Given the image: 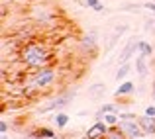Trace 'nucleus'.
Returning <instances> with one entry per match:
<instances>
[{"mask_svg": "<svg viewBox=\"0 0 155 139\" xmlns=\"http://www.w3.org/2000/svg\"><path fill=\"white\" fill-rule=\"evenodd\" d=\"M137 121H140L141 129L145 131V135H153L155 133V118L153 116H137Z\"/></svg>", "mask_w": 155, "mask_h": 139, "instance_id": "9", "label": "nucleus"}, {"mask_svg": "<svg viewBox=\"0 0 155 139\" xmlns=\"http://www.w3.org/2000/svg\"><path fill=\"white\" fill-rule=\"evenodd\" d=\"M145 116H153L155 118V106H147V108H145Z\"/></svg>", "mask_w": 155, "mask_h": 139, "instance_id": "24", "label": "nucleus"}, {"mask_svg": "<svg viewBox=\"0 0 155 139\" xmlns=\"http://www.w3.org/2000/svg\"><path fill=\"white\" fill-rule=\"evenodd\" d=\"M104 114H120V106H116V104H104L102 108L96 112V118L100 120Z\"/></svg>", "mask_w": 155, "mask_h": 139, "instance_id": "14", "label": "nucleus"}, {"mask_svg": "<svg viewBox=\"0 0 155 139\" xmlns=\"http://www.w3.org/2000/svg\"><path fill=\"white\" fill-rule=\"evenodd\" d=\"M102 139H128V137H126V135H124V133H122L118 128H110V131L106 133Z\"/></svg>", "mask_w": 155, "mask_h": 139, "instance_id": "19", "label": "nucleus"}, {"mask_svg": "<svg viewBox=\"0 0 155 139\" xmlns=\"http://www.w3.org/2000/svg\"><path fill=\"white\" fill-rule=\"evenodd\" d=\"M151 96H153V100H155V80H153V90H151Z\"/></svg>", "mask_w": 155, "mask_h": 139, "instance_id": "28", "label": "nucleus"}, {"mask_svg": "<svg viewBox=\"0 0 155 139\" xmlns=\"http://www.w3.org/2000/svg\"><path fill=\"white\" fill-rule=\"evenodd\" d=\"M79 49L84 55H96V51H98V35H96V31H88L79 41Z\"/></svg>", "mask_w": 155, "mask_h": 139, "instance_id": "6", "label": "nucleus"}, {"mask_svg": "<svg viewBox=\"0 0 155 139\" xmlns=\"http://www.w3.org/2000/svg\"><path fill=\"white\" fill-rule=\"evenodd\" d=\"M108 131H110V128L104 124L102 120H98V121H94V124H92L91 128L87 129V133H84V139H102Z\"/></svg>", "mask_w": 155, "mask_h": 139, "instance_id": "7", "label": "nucleus"}, {"mask_svg": "<svg viewBox=\"0 0 155 139\" xmlns=\"http://www.w3.org/2000/svg\"><path fill=\"white\" fill-rule=\"evenodd\" d=\"M57 80V71L53 67H43V69H35V73L31 75V86H35L38 90L51 86Z\"/></svg>", "mask_w": 155, "mask_h": 139, "instance_id": "2", "label": "nucleus"}, {"mask_svg": "<svg viewBox=\"0 0 155 139\" xmlns=\"http://www.w3.org/2000/svg\"><path fill=\"white\" fill-rule=\"evenodd\" d=\"M18 59L28 69H43V67H49V63L53 61V55L43 41L28 39L18 49Z\"/></svg>", "mask_w": 155, "mask_h": 139, "instance_id": "1", "label": "nucleus"}, {"mask_svg": "<svg viewBox=\"0 0 155 139\" xmlns=\"http://www.w3.org/2000/svg\"><path fill=\"white\" fill-rule=\"evenodd\" d=\"M69 120H71V118H69V114H65V112H55V116H53V124H55L59 129L67 128Z\"/></svg>", "mask_w": 155, "mask_h": 139, "instance_id": "13", "label": "nucleus"}, {"mask_svg": "<svg viewBox=\"0 0 155 139\" xmlns=\"http://www.w3.org/2000/svg\"><path fill=\"white\" fill-rule=\"evenodd\" d=\"M136 71H137V75H140V79L143 80L145 79V75H147V55H137V59H136Z\"/></svg>", "mask_w": 155, "mask_h": 139, "instance_id": "11", "label": "nucleus"}, {"mask_svg": "<svg viewBox=\"0 0 155 139\" xmlns=\"http://www.w3.org/2000/svg\"><path fill=\"white\" fill-rule=\"evenodd\" d=\"M118 129H120L122 133H124L128 139H140V137H145V131L141 129L140 121L136 120H120V124L116 125Z\"/></svg>", "mask_w": 155, "mask_h": 139, "instance_id": "5", "label": "nucleus"}, {"mask_svg": "<svg viewBox=\"0 0 155 139\" xmlns=\"http://www.w3.org/2000/svg\"><path fill=\"white\" fill-rule=\"evenodd\" d=\"M0 139H10V137H8V133H2V135H0Z\"/></svg>", "mask_w": 155, "mask_h": 139, "instance_id": "29", "label": "nucleus"}, {"mask_svg": "<svg viewBox=\"0 0 155 139\" xmlns=\"http://www.w3.org/2000/svg\"><path fill=\"white\" fill-rule=\"evenodd\" d=\"M153 27V20H147V22H145V30H151Z\"/></svg>", "mask_w": 155, "mask_h": 139, "instance_id": "26", "label": "nucleus"}, {"mask_svg": "<svg viewBox=\"0 0 155 139\" xmlns=\"http://www.w3.org/2000/svg\"><path fill=\"white\" fill-rule=\"evenodd\" d=\"M132 73V63H124V65H120V69L116 71V80L120 82V80H124L126 76Z\"/></svg>", "mask_w": 155, "mask_h": 139, "instance_id": "18", "label": "nucleus"}, {"mask_svg": "<svg viewBox=\"0 0 155 139\" xmlns=\"http://www.w3.org/2000/svg\"><path fill=\"white\" fill-rule=\"evenodd\" d=\"M140 139H145V137H140Z\"/></svg>", "mask_w": 155, "mask_h": 139, "instance_id": "30", "label": "nucleus"}, {"mask_svg": "<svg viewBox=\"0 0 155 139\" xmlns=\"http://www.w3.org/2000/svg\"><path fill=\"white\" fill-rule=\"evenodd\" d=\"M30 16L39 26H53V24H55V10H53V8H47V6H41V4L31 8Z\"/></svg>", "mask_w": 155, "mask_h": 139, "instance_id": "4", "label": "nucleus"}, {"mask_svg": "<svg viewBox=\"0 0 155 139\" xmlns=\"http://www.w3.org/2000/svg\"><path fill=\"white\" fill-rule=\"evenodd\" d=\"M134 92H136V84H134L132 80H126V82H122L120 86L116 88L114 96L116 98H126V96H132Z\"/></svg>", "mask_w": 155, "mask_h": 139, "instance_id": "10", "label": "nucleus"}, {"mask_svg": "<svg viewBox=\"0 0 155 139\" xmlns=\"http://www.w3.org/2000/svg\"><path fill=\"white\" fill-rule=\"evenodd\" d=\"M126 31V26H120L116 31H114L112 35H110V39H108V43H106V51H110V49L114 47V43H118V39H120V35Z\"/></svg>", "mask_w": 155, "mask_h": 139, "instance_id": "16", "label": "nucleus"}, {"mask_svg": "<svg viewBox=\"0 0 155 139\" xmlns=\"http://www.w3.org/2000/svg\"><path fill=\"white\" fill-rule=\"evenodd\" d=\"M104 88H106V86H104L102 82L92 84V86H88V88H87V94H88L91 98H100V96L104 94Z\"/></svg>", "mask_w": 155, "mask_h": 139, "instance_id": "15", "label": "nucleus"}, {"mask_svg": "<svg viewBox=\"0 0 155 139\" xmlns=\"http://www.w3.org/2000/svg\"><path fill=\"white\" fill-rule=\"evenodd\" d=\"M75 94H77V90H75V88H71V90H65V92H61L59 96L51 98V100H49V104L41 106V108H39V114H47V112H61V110H63L65 106H69V104L73 102Z\"/></svg>", "mask_w": 155, "mask_h": 139, "instance_id": "3", "label": "nucleus"}, {"mask_svg": "<svg viewBox=\"0 0 155 139\" xmlns=\"http://www.w3.org/2000/svg\"><path fill=\"white\" fill-rule=\"evenodd\" d=\"M136 114L134 112H120V120H136Z\"/></svg>", "mask_w": 155, "mask_h": 139, "instance_id": "21", "label": "nucleus"}, {"mask_svg": "<svg viewBox=\"0 0 155 139\" xmlns=\"http://www.w3.org/2000/svg\"><path fill=\"white\" fill-rule=\"evenodd\" d=\"M140 53H141V55H151V53H153V47L151 45H149V43L147 41H140Z\"/></svg>", "mask_w": 155, "mask_h": 139, "instance_id": "20", "label": "nucleus"}, {"mask_svg": "<svg viewBox=\"0 0 155 139\" xmlns=\"http://www.w3.org/2000/svg\"><path fill=\"white\" fill-rule=\"evenodd\" d=\"M31 135L41 137V139H59V137H57V133L53 131V129H49V128H35L34 131H31Z\"/></svg>", "mask_w": 155, "mask_h": 139, "instance_id": "12", "label": "nucleus"}, {"mask_svg": "<svg viewBox=\"0 0 155 139\" xmlns=\"http://www.w3.org/2000/svg\"><path fill=\"white\" fill-rule=\"evenodd\" d=\"M8 128H10V125H8V121H6V120L0 121V133H6V131H8Z\"/></svg>", "mask_w": 155, "mask_h": 139, "instance_id": "22", "label": "nucleus"}, {"mask_svg": "<svg viewBox=\"0 0 155 139\" xmlns=\"http://www.w3.org/2000/svg\"><path fill=\"white\" fill-rule=\"evenodd\" d=\"M143 8H147L149 12H153V14H155V0H153V2H145Z\"/></svg>", "mask_w": 155, "mask_h": 139, "instance_id": "23", "label": "nucleus"}, {"mask_svg": "<svg viewBox=\"0 0 155 139\" xmlns=\"http://www.w3.org/2000/svg\"><path fill=\"white\" fill-rule=\"evenodd\" d=\"M84 4H87L88 8H94L96 4H100V2H98V0H84Z\"/></svg>", "mask_w": 155, "mask_h": 139, "instance_id": "25", "label": "nucleus"}, {"mask_svg": "<svg viewBox=\"0 0 155 139\" xmlns=\"http://www.w3.org/2000/svg\"><path fill=\"white\" fill-rule=\"evenodd\" d=\"M92 10H94V12H102V10H104V6H102V4H96Z\"/></svg>", "mask_w": 155, "mask_h": 139, "instance_id": "27", "label": "nucleus"}, {"mask_svg": "<svg viewBox=\"0 0 155 139\" xmlns=\"http://www.w3.org/2000/svg\"><path fill=\"white\" fill-rule=\"evenodd\" d=\"M136 51H140V39H137V37H132V39H128V43H126L124 51H122V53H120V57H118L120 65H124V63H130V59H132V55H134Z\"/></svg>", "mask_w": 155, "mask_h": 139, "instance_id": "8", "label": "nucleus"}, {"mask_svg": "<svg viewBox=\"0 0 155 139\" xmlns=\"http://www.w3.org/2000/svg\"><path fill=\"white\" fill-rule=\"evenodd\" d=\"M100 120H102L108 128H116V125L120 124V114H104Z\"/></svg>", "mask_w": 155, "mask_h": 139, "instance_id": "17", "label": "nucleus"}]
</instances>
